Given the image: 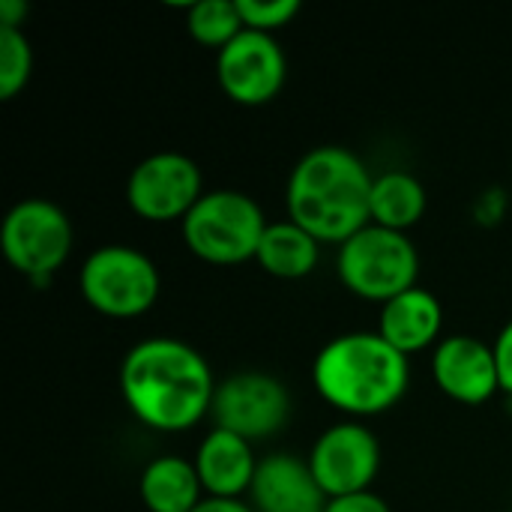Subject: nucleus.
Wrapping results in <instances>:
<instances>
[{
  "instance_id": "nucleus-13",
  "label": "nucleus",
  "mask_w": 512,
  "mask_h": 512,
  "mask_svg": "<svg viewBox=\"0 0 512 512\" xmlns=\"http://www.w3.org/2000/svg\"><path fill=\"white\" fill-rule=\"evenodd\" d=\"M249 504L255 512H324L327 495L318 486L309 459L270 453L258 459Z\"/></svg>"
},
{
  "instance_id": "nucleus-5",
  "label": "nucleus",
  "mask_w": 512,
  "mask_h": 512,
  "mask_svg": "<svg viewBox=\"0 0 512 512\" xmlns=\"http://www.w3.org/2000/svg\"><path fill=\"white\" fill-rule=\"evenodd\" d=\"M336 270L342 285L354 297L384 306L408 288H417L420 252L408 234L381 225H366L339 246Z\"/></svg>"
},
{
  "instance_id": "nucleus-1",
  "label": "nucleus",
  "mask_w": 512,
  "mask_h": 512,
  "mask_svg": "<svg viewBox=\"0 0 512 512\" xmlns=\"http://www.w3.org/2000/svg\"><path fill=\"white\" fill-rule=\"evenodd\" d=\"M216 378L198 348L177 336H150L120 363V396L138 423L156 432H186L213 411Z\"/></svg>"
},
{
  "instance_id": "nucleus-20",
  "label": "nucleus",
  "mask_w": 512,
  "mask_h": 512,
  "mask_svg": "<svg viewBox=\"0 0 512 512\" xmlns=\"http://www.w3.org/2000/svg\"><path fill=\"white\" fill-rule=\"evenodd\" d=\"M33 75V48L24 30L0 27V99H15Z\"/></svg>"
},
{
  "instance_id": "nucleus-23",
  "label": "nucleus",
  "mask_w": 512,
  "mask_h": 512,
  "mask_svg": "<svg viewBox=\"0 0 512 512\" xmlns=\"http://www.w3.org/2000/svg\"><path fill=\"white\" fill-rule=\"evenodd\" d=\"M495 360H498V375H501V390L512 396V321H507L495 339Z\"/></svg>"
},
{
  "instance_id": "nucleus-22",
  "label": "nucleus",
  "mask_w": 512,
  "mask_h": 512,
  "mask_svg": "<svg viewBox=\"0 0 512 512\" xmlns=\"http://www.w3.org/2000/svg\"><path fill=\"white\" fill-rule=\"evenodd\" d=\"M324 512H390V507L375 492H357V495H345V498H330Z\"/></svg>"
},
{
  "instance_id": "nucleus-18",
  "label": "nucleus",
  "mask_w": 512,
  "mask_h": 512,
  "mask_svg": "<svg viewBox=\"0 0 512 512\" xmlns=\"http://www.w3.org/2000/svg\"><path fill=\"white\" fill-rule=\"evenodd\" d=\"M426 207H429L426 186L414 174L393 168L375 177L372 201H369L372 225L408 234V228H414L426 216Z\"/></svg>"
},
{
  "instance_id": "nucleus-3",
  "label": "nucleus",
  "mask_w": 512,
  "mask_h": 512,
  "mask_svg": "<svg viewBox=\"0 0 512 512\" xmlns=\"http://www.w3.org/2000/svg\"><path fill=\"white\" fill-rule=\"evenodd\" d=\"M312 384L327 405L351 420H363L402 402L411 384V366L378 330H354L330 339L318 351Z\"/></svg>"
},
{
  "instance_id": "nucleus-4",
  "label": "nucleus",
  "mask_w": 512,
  "mask_h": 512,
  "mask_svg": "<svg viewBox=\"0 0 512 512\" xmlns=\"http://www.w3.org/2000/svg\"><path fill=\"white\" fill-rule=\"evenodd\" d=\"M261 204L240 189H213L180 222L186 249L219 267L255 261L258 243L267 231Z\"/></svg>"
},
{
  "instance_id": "nucleus-19",
  "label": "nucleus",
  "mask_w": 512,
  "mask_h": 512,
  "mask_svg": "<svg viewBox=\"0 0 512 512\" xmlns=\"http://www.w3.org/2000/svg\"><path fill=\"white\" fill-rule=\"evenodd\" d=\"M186 30L195 42L216 48L219 54L246 27H243L237 0H198L186 6Z\"/></svg>"
},
{
  "instance_id": "nucleus-17",
  "label": "nucleus",
  "mask_w": 512,
  "mask_h": 512,
  "mask_svg": "<svg viewBox=\"0 0 512 512\" xmlns=\"http://www.w3.org/2000/svg\"><path fill=\"white\" fill-rule=\"evenodd\" d=\"M321 243L291 219L270 222L258 243V267L276 279H303L318 267Z\"/></svg>"
},
{
  "instance_id": "nucleus-10",
  "label": "nucleus",
  "mask_w": 512,
  "mask_h": 512,
  "mask_svg": "<svg viewBox=\"0 0 512 512\" xmlns=\"http://www.w3.org/2000/svg\"><path fill=\"white\" fill-rule=\"evenodd\" d=\"M309 468L330 498H345L357 492H372L381 471V444L372 429L360 420H345L327 426L309 453Z\"/></svg>"
},
{
  "instance_id": "nucleus-7",
  "label": "nucleus",
  "mask_w": 512,
  "mask_h": 512,
  "mask_svg": "<svg viewBox=\"0 0 512 512\" xmlns=\"http://www.w3.org/2000/svg\"><path fill=\"white\" fill-rule=\"evenodd\" d=\"M75 243L72 219L45 198H24L3 216L0 249L12 270L33 285L51 282V276L69 261Z\"/></svg>"
},
{
  "instance_id": "nucleus-15",
  "label": "nucleus",
  "mask_w": 512,
  "mask_h": 512,
  "mask_svg": "<svg viewBox=\"0 0 512 512\" xmlns=\"http://www.w3.org/2000/svg\"><path fill=\"white\" fill-rule=\"evenodd\" d=\"M441 327H444L441 300L420 285L387 300L378 318V333L405 357L438 345Z\"/></svg>"
},
{
  "instance_id": "nucleus-12",
  "label": "nucleus",
  "mask_w": 512,
  "mask_h": 512,
  "mask_svg": "<svg viewBox=\"0 0 512 512\" xmlns=\"http://www.w3.org/2000/svg\"><path fill=\"white\" fill-rule=\"evenodd\" d=\"M432 375L441 393L462 405H483L501 390L495 348L468 333L447 336L435 345Z\"/></svg>"
},
{
  "instance_id": "nucleus-8",
  "label": "nucleus",
  "mask_w": 512,
  "mask_h": 512,
  "mask_svg": "<svg viewBox=\"0 0 512 512\" xmlns=\"http://www.w3.org/2000/svg\"><path fill=\"white\" fill-rule=\"evenodd\" d=\"M201 198V168L177 150L144 156L126 180V204L144 222H183Z\"/></svg>"
},
{
  "instance_id": "nucleus-9",
  "label": "nucleus",
  "mask_w": 512,
  "mask_h": 512,
  "mask_svg": "<svg viewBox=\"0 0 512 512\" xmlns=\"http://www.w3.org/2000/svg\"><path fill=\"white\" fill-rule=\"evenodd\" d=\"M210 417L249 444L267 441L291 420V393L270 372H237L219 381Z\"/></svg>"
},
{
  "instance_id": "nucleus-11",
  "label": "nucleus",
  "mask_w": 512,
  "mask_h": 512,
  "mask_svg": "<svg viewBox=\"0 0 512 512\" xmlns=\"http://www.w3.org/2000/svg\"><path fill=\"white\" fill-rule=\"evenodd\" d=\"M216 81L237 105H267L288 81V57L273 33L243 30L216 54Z\"/></svg>"
},
{
  "instance_id": "nucleus-6",
  "label": "nucleus",
  "mask_w": 512,
  "mask_h": 512,
  "mask_svg": "<svg viewBox=\"0 0 512 512\" xmlns=\"http://www.w3.org/2000/svg\"><path fill=\"white\" fill-rule=\"evenodd\" d=\"M84 303L114 321H132L159 300V270L150 255L135 246L108 243L90 252L78 273Z\"/></svg>"
},
{
  "instance_id": "nucleus-2",
  "label": "nucleus",
  "mask_w": 512,
  "mask_h": 512,
  "mask_svg": "<svg viewBox=\"0 0 512 512\" xmlns=\"http://www.w3.org/2000/svg\"><path fill=\"white\" fill-rule=\"evenodd\" d=\"M372 183L375 177L354 150L342 144L312 147L291 168L285 186L288 219L306 228L321 246H342L372 225Z\"/></svg>"
},
{
  "instance_id": "nucleus-24",
  "label": "nucleus",
  "mask_w": 512,
  "mask_h": 512,
  "mask_svg": "<svg viewBox=\"0 0 512 512\" xmlns=\"http://www.w3.org/2000/svg\"><path fill=\"white\" fill-rule=\"evenodd\" d=\"M192 512H255L243 498H204Z\"/></svg>"
},
{
  "instance_id": "nucleus-14",
  "label": "nucleus",
  "mask_w": 512,
  "mask_h": 512,
  "mask_svg": "<svg viewBox=\"0 0 512 512\" xmlns=\"http://www.w3.org/2000/svg\"><path fill=\"white\" fill-rule=\"evenodd\" d=\"M195 471L207 498H240L252 489L258 459L252 444L234 432L213 429L201 438L195 456Z\"/></svg>"
},
{
  "instance_id": "nucleus-25",
  "label": "nucleus",
  "mask_w": 512,
  "mask_h": 512,
  "mask_svg": "<svg viewBox=\"0 0 512 512\" xmlns=\"http://www.w3.org/2000/svg\"><path fill=\"white\" fill-rule=\"evenodd\" d=\"M24 18H27V3L24 0H0V27L21 30L18 24H24Z\"/></svg>"
},
{
  "instance_id": "nucleus-21",
  "label": "nucleus",
  "mask_w": 512,
  "mask_h": 512,
  "mask_svg": "<svg viewBox=\"0 0 512 512\" xmlns=\"http://www.w3.org/2000/svg\"><path fill=\"white\" fill-rule=\"evenodd\" d=\"M246 30L276 33L300 15V0H237Z\"/></svg>"
},
{
  "instance_id": "nucleus-16",
  "label": "nucleus",
  "mask_w": 512,
  "mask_h": 512,
  "mask_svg": "<svg viewBox=\"0 0 512 512\" xmlns=\"http://www.w3.org/2000/svg\"><path fill=\"white\" fill-rule=\"evenodd\" d=\"M141 501L150 512H192L204 498L195 462L186 456H156L138 480Z\"/></svg>"
}]
</instances>
